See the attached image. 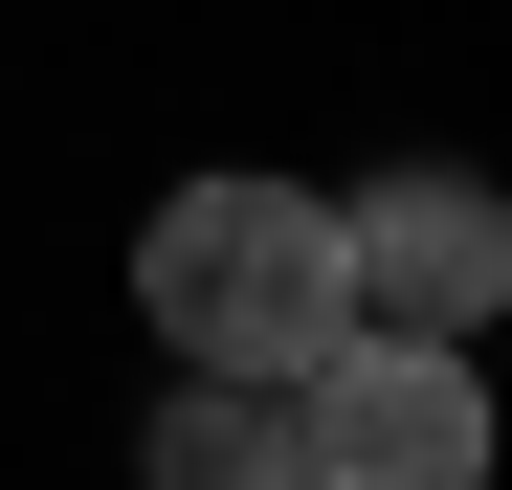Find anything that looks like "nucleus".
<instances>
[{
	"label": "nucleus",
	"mask_w": 512,
	"mask_h": 490,
	"mask_svg": "<svg viewBox=\"0 0 512 490\" xmlns=\"http://www.w3.org/2000/svg\"><path fill=\"white\" fill-rule=\"evenodd\" d=\"M290 468H312V490H468V468H490V357L357 312V335L290 379Z\"/></svg>",
	"instance_id": "f03ea898"
},
{
	"label": "nucleus",
	"mask_w": 512,
	"mask_h": 490,
	"mask_svg": "<svg viewBox=\"0 0 512 490\" xmlns=\"http://www.w3.org/2000/svg\"><path fill=\"white\" fill-rule=\"evenodd\" d=\"M134 312L179 379H312L357 335V290H334V201L312 179H179L134 223Z\"/></svg>",
	"instance_id": "f257e3e1"
},
{
	"label": "nucleus",
	"mask_w": 512,
	"mask_h": 490,
	"mask_svg": "<svg viewBox=\"0 0 512 490\" xmlns=\"http://www.w3.org/2000/svg\"><path fill=\"white\" fill-rule=\"evenodd\" d=\"M334 290H357L379 335H490L512 312V201L468 179V156H401V179L334 201Z\"/></svg>",
	"instance_id": "7ed1b4c3"
},
{
	"label": "nucleus",
	"mask_w": 512,
	"mask_h": 490,
	"mask_svg": "<svg viewBox=\"0 0 512 490\" xmlns=\"http://www.w3.org/2000/svg\"><path fill=\"white\" fill-rule=\"evenodd\" d=\"M156 490H312L290 468V379H179L156 401Z\"/></svg>",
	"instance_id": "20e7f679"
}]
</instances>
